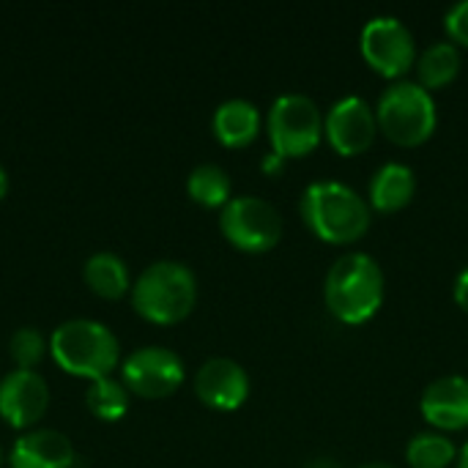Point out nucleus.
<instances>
[{"label": "nucleus", "instance_id": "nucleus-17", "mask_svg": "<svg viewBox=\"0 0 468 468\" xmlns=\"http://www.w3.org/2000/svg\"><path fill=\"white\" fill-rule=\"evenodd\" d=\"M82 277L88 288L104 299H121L129 291V269L121 255L115 252H93L85 261Z\"/></svg>", "mask_w": 468, "mask_h": 468}, {"label": "nucleus", "instance_id": "nucleus-7", "mask_svg": "<svg viewBox=\"0 0 468 468\" xmlns=\"http://www.w3.org/2000/svg\"><path fill=\"white\" fill-rule=\"evenodd\" d=\"M219 230L241 252H269L282 239V217L269 200L239 195L219 211Z\"/></svg>", "mask_w": 468, "mask_h": 468}, {"label": "nucleus", "instance_id": "nucleus-19", "mask_svg": "<svg viewBox=\"0 0 468 468\" xmlns=\"http://www.w3.org/2000/svg\"><path fill=\"white\" fill-rule=\"evenodd\" d=\"M230 189H233V184H230L228 170L214 162L197 165L186 178L189 197L206 208H225L230 203Z\"/></svg>", "mask_w": 468, "mask_h": 468}, {"label": "nucleus", "instance_id": "nucleus-11", "mask_svg": "<svg viewBox=\"0 0 468 468\" xmlns=\"http://www.w3.org/2000/svg\"><path fill=\"white\" fill-rule=\"evenodd\" d=\"M49 403L47 381L36 370L14 367L0 378V417L11 428H30L36 425Z\"/></svg>", "mask_w": 468, "mask_h": 468}, {"label": "nucleus", "instance_id": "nucleus-22", "mask_svg": "<svg viewBox=\"0 0 468 468\" xmlns=\"http://www.w3.org/2000/svg\"><path fill=\"white\" fill-rule=\"evenodd\" d=\"M44 351H47V340L33 326L16 329L11 335V340H8V354H11V359L16 362L19 370H33L41 362Z\"/></svg>", "mask_w": 468, "mask_h": 468}, {"label": "nucleus", "instance_id": "nucleus-9", "mask_svg": "<svg viewBox=\"0 0 468 468\" xmlns=\"http://www.w3.org/2000/svg\"><path fill=\"white\" fill-rule=\"evenodd\" d=\"M121 381L140 398H167L184 384V362L170 348L145 346L123 359Z\"/></svg>", "mask_w": 468, "mask_h": 468}, {"label": "nucleus", "instance_id": "nucleus-20", "mask_svg": "<svg viewBox=\"0 0 468 468\" xmlns=\"http://www.w3.org/2000/svg\"><path fill=\"white\" fill-rule=\"evenodd\" d=\"M85 406L93 417L104 422H115L129 411V389L123 381H115L112 376L90 381V389L85 392Z\"/></svg>", "mask_w": 468, "mask_h": 468}, {"label": "nucleus", "instance_id": "nucleus-3", "mask_svg": "<svg viewBox=\"0 0 468 468\" xmlns=\"http://www.w3.org/2000/svg\"><path fill=\"white\" fill-rule=\"evenodd\" d=\"M197 302L195 271L181 261H156L132 285V307L154 324L184 321Z\"/></svg>", "mask_w": 468, "mask_h": 468}, {"label": "nucleus", "instance_id": "nucleus-16", "mask_svg": "<svg viewBox=\"0 0 468 468\" xmlns=\"http://www.w3.org/2000/svg\"><path fill=\"white\" fill-rule=\"evenodd\" d=\"M211 126L222 145L244 148L261 132V110L250 99H228L214 110Z\"/></svg>", "mask_w": 468, "mask_h": 468}, {"label": "nucleus", "instance_id": "nucleus-23", "mask_svg": "<svg viewBox=\"0 0 468 468\" xmlns=\"http://www.w3.org/2000/svg\"><path fill=\"white\" fill-rule=\"evenodd\" d=\"M444 27L452 44H463L468 47V0L455 3L447 14H444Z\"/></svg>", "mask_w": 468, "mask_h": 468}, {"label": "nucleus", "instance_id": "nucleus-26", "mask_svg": "<svg viewBox=\"0 0 468 468\" xmlns=\"http://www.w3.org/2000/svg\"><path fill=\"white\" fill-rule=\"evenodd\" d=\"M5 192H8V176H5V167L0 165V200L5 197Z\"/></svg>", "mask_w": 468, "mask_h": 468}, {"label": "nucleus", "instance_id": "nucleus-30", "mask_svg": "<svg viewBox=\"0 0 468 468\" xmlns=\"http://www.w3.org/2000/svg\"><path fill=\"white\" fill-rule=\"evenodd\" d=\"M0 466H3V450H0Z\"/></svg>", "mask_w": 468, "mask_h": 468}, {"label": "nucleus", "instance_id": "nucleus-12", "mask_svg": "<svg viewBox=\"0 0 468 468\" xmlns=\"http://www.w3.org/2000/svg\"><path fill=\"white\" fill-rule=\"evenodd\" d=\"M195 395L217 411H236L250 398L247 370L228 356H214L200 365L195 376Z\"/></svg>", "mask_w": 468, "mask_h": 468}, {"label": "nucleus", "instance_id": "nucleus-24", "mask_svg": "<svg viewBox=\"0 0 468 468\" xmlns=\"http://www.w3.org/2000/svg\"><path fill=\"white\" fill-rule=\"evenodd\" d=\"M455 302L468 313V269H463L455 280Z\"/></svg>", "mask_w": 468, "mask_h": 468}, {"label": "nucleus", "instance_id": "nucleus-14", "mask_svg": "<svg viewBox=\"0 0 468 468\" xmlns=\"http://www.w3.org/2000/svg\"><path fill=\"white\" fill-rule=\"evenodd\" d=\"M11 468H69L74 463V447L60 431H30L19 436L8 455Z\"/></svg>", "mask_w": 468, "mask_h": 468}, {"label": "nucleus", "instance_id": "nucleus-13", "mask_svg": "<svg viewBox=\"0 0 468 468\" xmlns=\"http://www.w3.org/2000/svg\"><path fill=\"white\" fill-rule=\"evenodd\" d=\"M420 411L425 422L436 431L455 433L468 428V378L466 376H441L431 381L422 392Z\"/></svg>", "mask_w": 468, "mask_h": 468}, {"label": "nucleus", "instance_id": "nucleus-25", "mask_svg": "<svg viewBox=\"0 0 468 468\" xmlns=\"http://www.w3.org/2000/svg\"><path fill=\"white\" fill-rule=\"evenodd\" d=\"M282 165H285V159L277 156V154H269V156L263 159V170H266V173H280Z\"/></svg>", "mask_w": 468, "mask_h": 468}, {"label": "nucleus", "instance_id": "nucleus-21", "mask_svg": "<svg viewBox=\"0 0 468 468\" xmlns=\"http://www.w3.org/2000/svg\"><path fill=\"white\" fill-rule=\"evenodd\" d=\"M406 461L411 468H447L458 461V450L444 433H417L406 444Z\"/></svg>", "mask_w": 468, "mask_h": 468}, {"label": "nucleus", "instance_id": "nucleus-1", "mask_svg": "<svg viewBox=\"0 0 468 468\" xmlns=\"http://www.w3.org/2000/svg\"><path fill=\"white\" fill-rule=\"evenodd\" d=\"M384 271L381 263L367 252L340 255L324 280V299L329 313L348 324H367L384 304Z\"/></svg>", "mask_w": 468, "mask_h": 468}, {"label": "nucleus", "instance_id": "nucleus-5", "mask_svg": "<svg viewBox=\"0 0 468 468\" xmlns=\"http://www.w3.org/2000/svg\"><path fill=\"white\" fill-rule=\"evenodd\" d=\"M378 129L398 145L414 148L431 140L439 123L436 101L428 88L411 80H395L376 104Z\"/></svg>", "mask_w": 468, "mask_h": 468}, {"label": "nucleus", "instance_id": "nucleus-28", "mask_svg": "<svg viewBox=\"0 0 468 468\" xmlns=\"http://www.w3.org/2000/svg\"><path fill=\"white\" fill-rule=\"evenodd\" d=\"M359 468H395L392 463H381V461H373V463H365V466Z\"/></svg>", "mask_w": 468, "mask_h": 468}, {"label": "nucleus", "instance_id": "nucleus-6", "mask_svg": "<svg viewBox=\"0 0 468 468\" xmlns=\"http://www.w3.org/2000/svg\"><path fill=\"white\" fill-rule=\"evenodd\" d=\"M271 151L282 159L307 156L318 148L324 137V115L313 96L307 93H282L274 99L269 118Z\"/></svg>", "mask_w": 468, "mask_h": 468}, {"label": "nucleus", "instance_id": "nucleus-10", "mask_svg": "<svg viewBox=\"0 0 468 468\" xmlns=\"http://www.w3.org/2000/svg\"><path fill=\"white\" fill-rule=\"evenodd\" d=\"M324 134L340 156L365 154L378 137L376 107H370L362 96H346L335 101L324 118Z\"/></svg>", "mask_w": 468, "mask_h": 468}, {"label": "nucleus", "instance_id": "nucleus-27", "mask_svg": "<svg viewBox=\"0 0 468 468\" xmlns=\"http://www.w3.org/2000/svg\"><path fill=\"white\" fill-rule=\"evenodd\" d=\"M458 468H468V441L461 447V452H458Z\"/></svg>", "mask_w": 468, "mask_h": 468}, {"label": "nucleus", "instance_id": "nucleus-2", "mask_svg": "<svg viewBox=\"0 0 468 468\" xmlns=\"http://www.w3.org/2000/svg\"><path fill=\"white\" fill-rule=\"evenodd\" d=\"M304 225L326 244L359 241L373 219L370 203L343 181H315L302 192L299 203Z\"/></svg>", "mask_w": 468, "mask_h": 468}, {"label": "nucleus", "instance_id": "nucleus-15", "mask_svg": "<svg viewBox=\"0 0 468 468\" xmlns=\"http://www.w3.org/2000/svg\"><path fill=\"white\" fill-rule=\"evenodd\" d=\"M417 192V176L403 162H387L370 178V208L381 214H395L411 203Z\"/></svg>", "mask_w": 468, "mask_h": 468}, {"label": "nucleus", "instance_id": "nucleus-8", "mask_svg": "<svg viewBox=\"0 0 468 468\" xmlns=\"http://www.w3.org/2000/svg\"><path fill=\"white\" fill-rule=\"evenodd\" d=\"M362 58L381 77L403 80V74L417 66V41L411 30L398 16H373L365 22L359 36Z\"/></svg>", "mask_w": 468, "mask_h": 468}, {"label": "nucleus", "instance_id": "nucleus-4", "mask_svg": "<svg viewBox=\"0 0 468 468\" xmlns=\"http://www.w3.org/2000/svg\"><path fill=\"white\" fill-rule=\"evenodd\" d=\"M52 359L71 376L107 378L121 362V346L112 329L90 318L63 321L49 337Z\"/></svg>", "mask_w": 468, "mask_h": 468}, {"label": "nucleus", "instance_id": "nucleus-29", "mask_svg": "<svg viewBox=\"0 0 468 468\" xmlns=\"http://www.w3.org/2000/svg\"><path fill=\"white\" fill-rule=\"evenodd\" d=\"M310 468H335V466H332L329 461H315V463H313Z\"/></svg>", "mask_w": 468, "mask_h": 468}, {"label": "nucleus", "instance_id": "nucleus-18", "mask_svg": "<svg viewBox=\"0 0 468 468\" xmlns=\"http://www.w3.org/2000/svg\"><path fill=\"white\" fill-rule=\"evenodd\" d=\"M461 49L458 44L452 41H433L420 58H417V77H420V85L428 88V90H436V88H447L458 71H461Z\"/></svg>", "mask_w": 468, "mask_h": 468}]
</instances>
